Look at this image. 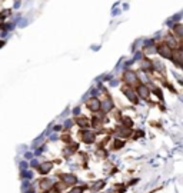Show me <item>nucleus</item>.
Instances as JSON below:
<instances>
[{
	"mask_svg": "<svg viewBox=\"0 0 183 193\" xmlns=\"http://www.w3.org/2000/svg\"><path fill=\"white\" fill-rule=\"evenodd\" d=\"M73 120H75V126H77L79 129H92V117L80 115L73 117Z\"/></svg>",
	"mask_w": 183,
	"mask_h": 193,
	"instance_id": "obj_9",
	"label": "nucleus"
},
{
	"mask_svg": "<svg viewBox=\"0 0 183 193\" xmlns=\"http://www.w3.org/2000/svg\"><path fill=\"white\" fill-rule=\"evenodd\" d=\"M36 176V172H33V169H27V170L20 172V179L22 180H33Z\"/></svg>",
	"mask_w": 183,
	"mask_h": 193,
	"instance_id": "obj_18",
	"label": "nucleus"
},
{
	"mask_svg": "<svg viewBox=\"0 0 183 193\" xmlns=\"http://www.w3.org/2000/svg\"><path fill=\"white\" fill-rule=\"evenodd\" d=\"M156 53H159V55H160L162 57H164V59H172V56H173L172 49L169 47L166 43H162V45L157 46V47H156Z\"/></svg>",
	"mask_w": 183,
	"mask_h": 193,
	"instance_id": "obj_11",
	"label": "nucleus"
},
{
	"mask_svg": "<svg viewBox=\"0 0 183 193\" xmlns=\"http://www.w3.org/2000/svg\"><path fill=\"white\" fill-rule=\"evenodd\" d=\"M56 182L54 178L50 176H40V179L36 180V189L39 190V193H52V187Z\"/></svg>",
	"mask_w": 183,
	"mask_h": 193,
	"instance_id": "obj_3",
	"label": "nucleus"
},
{
	"mask_svg": "<svg viewBox=\"0 0 183 193\" xmlns=\"http://www.w3.org/2000/svg\"><path fill=\"white\" fill-rule=\"evenodd\" d=\"M63 130V125H56V126H53V132L57 133V132H62Z\"/></svg>",
	"mask_w": 183,
	"mask_h": 193,
	"instance_id": "obj_27",
	"label": "nucleus"
},
{
	"mask_svg": "<svg viewBox=\"0 0 183 193\" xmlns=\"http://www.w3.org/2000/svg\"><path fill=\"white\" fill-rule=\"evenodd\" d=\"M173 62H175L176 66H179L183 69V50H176V52H173V56H172Z\"/></svg>",
	"mask_w": 183,
	"mask_h": 193,
	"instance_id": "obj_17",
	"label": "nucleus"
},
{
	"mask_svg": "<svg viewBox=\"0 0 183 193\" xmlns=\"http://www.w3.org/2000/svg\"><path fill=\"white\" fill-rule=\"evenodd\" d=\"M173 32H175V36L179 37V39H183V24H176L173 27Z\"/></svg>",
	"mask_w": 183,
	"mask_h": 193,
	"instance_id": "obj_21",
	"label": "nucleus"
},
{
	"mask_svg": "<svg viewBox=\"0 0 183 193\" xmlns=\"http://www.w3.org/2000/svg\"><path fill=\"white\" fill-rule=\"evenodd\" d=\"M33 157H34V153L33 152H24V153H23V159L27 160V162H29V160H32Z\"/></svg>",
	"mask_w": 183,
	"mask_h": 193,
	"instance_id": "obj_26",
	"label": "nucleus"
},
{
	"mask_svg": "<svg viewBox=\"0 0 183 193\" xmlns=\"http://www.w3.org/2000/svg\"><path fill=\"white\" fill-rule=\"evenodd\" d=\"M106 180L105 179H99L96 182H93L92 185H89V192L90 193H100V190L105 189Z\"/></svg>",
	"mask_w": 183,
	"mask_h": 193,
	"instance_id": "obj_13",
	"label": "nucleus"
},
{
	"mask_svg": "<svg viewBox=\"0 0 183 193\" xmlns=\"http://www.w3.org/2000/svg\"><path fill=\"white\" fill-rule=\"evenodd\" d=\"M54 179H56V180H60L62 183H64L68 187L80 185L79 176L76 175V173H73V172H57L56 175H54Z\"/></svg>",
	"mask_w": 183,
	"mask_h": 193,
	"instance_id": "obj_2",
	"label": "nucleus"
},
{
	"mask_svg": "<svg viewBox=\"0 0 183 193\" xmlns=\"http://www.w3.org/2000/svg\"><path fill=\"white\" fill-rule=\"evenodd\" d=\"M136 93H137L139 97H142L143 100H147L150 97V89L145 83H139V85L136 86Z\"/></svg>",
	"mask_w": 183,
	"mask_h": 193,
	"instance_id": "obj_12",
	"label": "nucleus"
},
{
	"mask_svg": "<svg viewBox=\"0 0 183 193\" xmlns=\"http://www.w3.org/2000/svg\"><path fill=\"white\" fill-rule=\"evenodd\" d=\"M73 126H75V120L69 119V120H66V122L63 123V130H64V132H68V130H70Z\"/></svg>",
	"mask_w": 183,
	"mask_h": 193,
	"instance_id": "obj_23",
	"label": "nucleus"
},
{
	"mask_svg": "<svg viewBox=\"0 0 183 193\" xmlns=\"http://www.w3.org/2000/svg\"><path fill=\"white\" fill-rule=\"evenodd\" d=\"M19 169H20V172L22 170H27V169H30V166H29V162L27 160H20L19 162Z\"/></svg>",
	"mask_w": 183,
	"mask_h": 193,
	"instance_id": "obj_24",
	"label": "nucleus"
},
{
	"mask_svg": "<svg viewBox=\"0 0 183 193\" xmlns=\"http://www.w3.org/2000/svg\"><path fill=\"white\" fill-rule=\"evenodd\" d=\"M137 182H139V179H133V180H130V183H129V185H136Z\"/></svg>",
	"mask_w": 183,
	"mask_h": 193,
	"instance_id": "obj_29",
	"label": "nucleus"
},
{
	"mask_svg": "<svg viewBox=\"0 0 183 193\" xmlns=\"http://www.w3.org/2000/svg\"><path fill=\"white\" fill-rule=\"evenodd\" d=\"M60 142H63V145H69V143H72L73 139H72L70 132H64V133L60 134Z\"/></svg>",
	"mask_w": 183,
	"mask_h": 193,
	"instance_id": "obj_19",
	"label": "nucleus"
},
{
	"mask_svg": "<svg viewBox=\"0 0 183 193\" xmlns=\"http://www.w3.org/2000/svg\"><path fill=\"white\" fill-rule=\"evenodd\" d=\"M3 46H4V40H0V49L3 47Z\"/></svg>",
	"mask_w": 183,
	"mask_h": 193,
	"instance_id": "obj_30",
	"label": "nucleus"
},
{
	"mask_svg": "<svg viewBox=\"0 0 183 193\" xmlns=\"http://www.w3.org/2000/svg\"><path fill=\"white\" fill-rule=\"evenodd\" d=\"M140 69H142V70H152V69H153V63H152L149 59H143L142 62H140Z\"/></svg>",
	"mask_w": 183,
	"mask_h": 193,
	"instance_id": "obj_20",
	"label": "nucleus"
},
{
	"mask_svg": "<svg viewBox=\"0 0 183 193\" xmlns=\"http://www.w3.org/2000/svg\"><path fill=\"white\" fill-rule=\"evenodd\" d=\"M54 162L53 160H40V164L36 169V173L40 176H49L54 169Z\"/></svg>",
	"mask_w": 183,
	"mask_h": 193,
	"instance_id": "obj_4",
	"label": "nucleus"
},
{
	"mask_svg": "<svg viewBox=\"0 0 183 193\" xmlns=\"http://www.w3.org/2000/svg\"><path fill=\"white\" fill-rule=\"evenodd\" d=\"M39 164H40V160H39V157H33L32 160H29V166H30V169H33V170H36V169H37Z\"/></svg>",
	"mask_w": 183,
	"mask_h": 193,
	"instance_id": "obj_22",
	"label": "nucleus"
},
{
	"mask_svg": "<svg viewBox=\"0 0 183 193\" xmlns=\"http://www.w3.org/2000/svg\"><path fill=\"white\" fill-rule=\"evenodd\" d=\"M123 147H124V140L113 138L112 139V143H110V146H109V150L116 152V150H120V149H123Z\"/></svg>",
	"mask_w": 183,
	"mask_h": 193,
	"instance_id": "obj_14",
	"label": "nucleus"
},
{
	"mask_svg": "<svg viewBox=\"0 0 183 193\" xmlns=\"http://www.w3.org/2000/svg\"><path fill=\"white\" fill-rule=\"evenodd\" d=\"M122 92H123V94L127 97V100L130 102V103H133V104L139 103V96L133 87H130V86H123V87H122Z\"/></svg>",
	"mask_w": 183,
	"mask_h": 193,
	"instance_id": "obj_10",
	"label": "nucleus"
},
{
	"mask_svg": "<svg viewBox=\"0 0 183 193\" xmlns=\"http://www.w3.org/2000/svg\"><path fill=\"white\" fill-rule=\"evenodd\" d=\"M122 80L126 83V86H130V87H133V86H137V85H139V76L136 74V72L129 70V69L123 72Z\"/></svg>",
	"mask_w": 183,
	"mask_h": 193,
	"instance_id": "obj_6",
	"label": "nucleus"
},
{
	"mask_svg": "<svg viewBox=\"0 0 183 193\" xmlns=\"http://www.w3.org/2000/svg\"><path fill=\"white\" fill-rule=\"evenodd\" d=\"M32 186H33L32 180H22V192H24V190L30 189Z\"/></svg>",
	"mask_w": 183,
	"mask_h": 193,
	"instance_id": "obj_25",
	"label": "nucleus"
},
{
	"mask_svg": "<svg viewBox=\"0 0 183 193\" xmlns=\"http://www.w3.org/2000/svg\"><path fill=\"white\" fill-rule=\"evenodd\" d=\"M85 106H86V109L89 112H92V113H99V112L102 110V100L97 96H92L85 102Z\"/></svg>",
	"mask_w": 183,
	"mask_h": 193,
	"instance_id": "obj_5",
	"label": "nucleus"
},
{
	"mask_svg": "<svg viewBox=\"0 0 183 193\" xmlns=\"http://www.w3.org/2000/svg\"><path fill=\"white\" fill-rule=\"evenodd\" d=\"M50 140L52 142H56V140H60V136L59 134H56V133H53L52 136H50Z\"/></svg>",
	"mask_w": 183,
	"mask_h": 193,
	"instance_id": "obj_28",
	"label": "nucleus"
},
{
	"mask_svg": "<svg viewBox=\"0 0 183 193\" xmlns=\"http://www.w3.org/2000/svg\"><path fill=\"white\" fill-rule=\"evenodd\" d=\"M2 23H3V17H0V24H2Z\"/></svg>",
	"mask_w": 183,
	"mask_h": 193,
	"instance_id": "obj_31",
	"label": "nucleus"
},
{
	"mask_svg": "<svg viewBox=\"0 0 183 193\" xmlns=\"http://www.w3.org/2000/svg\"><path fill=\"white\" fill-rule=\"evenodd\" d=\"M89 190V185H76V186H72L69 187L68 192L66 193H86Z\"/></svg>",
	"mask_w": 183,
	"mask_h": 193,
	"instance_id": "obj_15",
	"label": "nucleus"
},
{
	"mask_svg": "<svg viewBox=\"0 0 183 193\" xmlns=\"http://www.w3.org/2000/svg\"><path fill=\"white\" fill-rule=\"evenodd\" d=\"M97 132H94L93 129H79L77 132V140L87 146L97 143Z\"/></svg>",
	"mask_w": 183,
	"mask_h": 193,
	"instance_id": "obj_1",
	"label": "nucleus"
},
{
	"mask_svg": "<svg viewBox=\"0 0 183 193\" xmlns=\"http://www.w3.org/2000/svg\"><path fill=\"white\" fill-rule=\"evenodd\" d=\"M103 94H105V97H103V100H102V113H105V115H107V113H110V112L115 109V103H113L112 97L107 94V92H106L105 89H103Z\"/></svg>",
	"mask_w": 183,
	"mask_h": 193,
	"instance_id": "obj_8",
	"label": "nucleus"
},
{
	"mask_svg": "<svg viewBox=\"0 0 183 193\" xmlns=\"http://www.w3.org/2000/svg\"><path fill=\"white\" fill-rule=\"evenodd\" d=\"M69 187L64 185V183H62L60 180H56L54 185H53V187H52V193H66Z\"/></svg>",
	"mask_w": 183,
	"mask_h": 193,
	"instance_id": "obj_16",
	"label": "nucleus"
},
{
	"mask_svg": "<svg viewBox=\"0 0 183 193\" xmlns=\"http://www.w3.org/2000/svg\"><path fill=\"white\" fill-rule=\"evenodd\" d=\"M132 136V129L130 127H126L123 125H117V126L113 129V138L116 139H127Z\"/></svg>",
	"mask_w": 183,
	"mask_h": 193,
	"instance_id": "obj_7",
	"label": "nucleus"
}]
</instances>
